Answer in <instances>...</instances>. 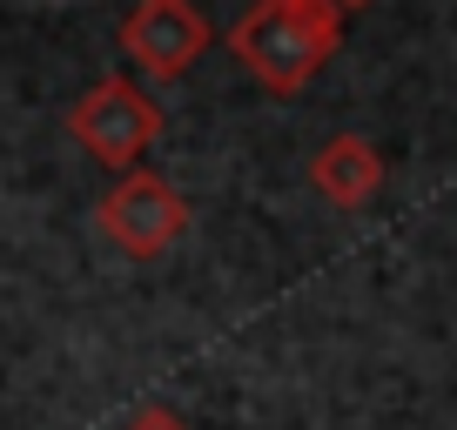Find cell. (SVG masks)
<instances>
[{
  "label": "cell",
  "mask_w": 457,
  "mask_h": 430,
  "mask_svg": "<svg viewBox=\"0 0 457 430\" xmlns=\"http://www.w3.org/2000/svg\"><path fill=\"white\" fill-rule=\"evenodd\" d=\"M329 7H337V14H357V7H370V0H329Z\"/></svg>",
  "instance_id": "cell-7"
},
{
  "label": "cell",
  "mask_w": 457,
  "mask_h": 430,
  "mask_svg": "<svg viewBox=\"0 0 457 430\" xmlns=\"http://www.w3.org/2000/svg\"><path fill=\"white\" fill-rule=\"evenodd\" d=\"M121 54L148 81H182L209 54V14L195 0H135L129 21H121Z\"/></svg>",
  "instance_id": "cell-4"
},
{
  "label": "cell",
  "mask_w": 457,
  "mask_h": 430,
  "mask_svg": "<svg viewBox=\"0 0 457 430\" xmlns=\"http://www.w3.org/2000/svg\"><path fill=\"white\" fill-rule=\"evenodd\" d=\"M68 135H74L81 155L108 161V169H135L162 142V108L148 101V87H135L129 74H114V81H95L68 108Z\"/></svg>",
  "instance_id": "cell-2"
},
{
  "label": "cell",
  "mask_w": 457,
  "mask_h": 430,
  "mask_svg": "<svg viewBox=\"0 0 457 430\" xmlns=\"http://www.w3.org/2000/svg\"><path fill=\"white\" fill-rule=\"evenodd\" d=\"M121 430H188V424H182V417L169 410V403H142V410H135V417H129Z\"/></svg>",
  "instance_id": "cell-6"
},
{
  "label": "cell",
  "mask_w": 457,
  "mask_h": 430,
  "mask_svg": "<svg viewBox=\"0 0 457 430\" xmlns=\"http://www.w3.org/2000/svg\"><path fill=\"white\" fill-rule=\"evenodd\" d=\"M310 182L323 202H337V209H363V202L384 188V155H377L363 135H329L323 148H316L310 161Z\"/></svg>",
  "instance_id": "cell-5"
},
{
  "label": "cell",
  "mask_w": 457,
  "mask_h": 430,
  "mask_svg": "<svg viewBox=\"0 0 457 430\" xmlns=\"http://www.w3.org/2000/svg\"><path fill=\"white\" fill-rule=\"evenodd\" d=\"M101 229H108L114 249H129V256H142V262L169 256L188 236V202H182V188L162 182L155 169H129L108 188V202H101Z\"/></svg>",
  "instance_id": "cell-3"
},
{
  "label": "cell",
  "mask_w": 457,
  "mask_h": 430,
  "mask_svg": "<svg viewBox=\"0 0 457 430\" xmlns=\"http://www.w3.org/2000/svg\"><path fill=\"white\" fill-rule=\"evenodd\" d=\"M337 47H343V14L329 0H256L228 28V54L270 95H303Z\"/></svg>",
  "instance_id": "cell-1"
}]
</instances>
